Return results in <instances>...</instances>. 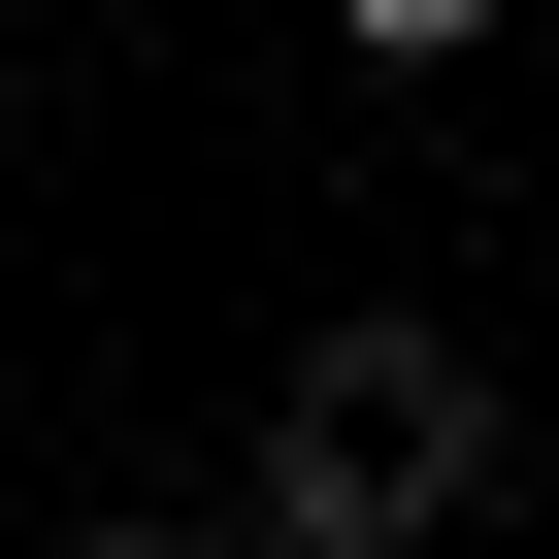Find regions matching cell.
<instances>
[{
    "label": "cell",
    "mask_w": 559,
    "mask_h": 559,
    "mask_svg": "<svg viewBox=\"0 0 559 559\" xmlns=\"http://www.w3.org/2000/svg\"><path fill=\"white\" fill-rule=\"evenodd\" d=\"M263 559H428V526H493V362L461 330H330L297 395H263V493H230Z\"/></svg>",
    "instance_id": "1"
},
{
    "label": "cell",
    "mask_w": 559,
    "mask_h": 559,
    "mask_svg": "<svg viewBox=\"0 0 559 559\" xmlns=\"http://www.w3.org/2000/svg\"><path fill=\"white\" fill-rule=\"evenodd\" d=\"M330 34H362V67H461V34H493V0H330Z\"/></svg>",
    "instance_id": "2"
},
{
    "label": "cell",
    "mask_w": 559,
    "mask_h": 559,
    "mask_svg": "<svg viewBox=\"0 0 559 559\" xmlns=\"http://www.w3.org/2000/svg\"><path fill=\"white\" fill-rule=\"evenodd\" d=\"M67 559H263V526H230V493H198V526H67Z\"/></svg>",
    "instance_id": "3"
}]
</instances>
